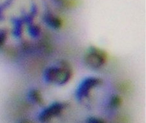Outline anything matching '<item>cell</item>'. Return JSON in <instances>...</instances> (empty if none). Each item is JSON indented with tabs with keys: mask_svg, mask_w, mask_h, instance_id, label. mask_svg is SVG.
<instances>
[{
	"mask_svg": "<svg viewBox=\"0 0 146 123\" xmlns=\"http://www.w3.org/2000/svg\"><path fill=\"white\" fill-rule=\"evenodd\" d=\"M71 70L67 62H61L60 66H53L45 72V79L50 83H56L63 85L71 78Z\"/></svg>",
	"mask_w": 146,
	"mask_h": 123,
	"instance_id": "1",
	"label": "cell"
},
{
	"mask_svg": "<svg viewBox=\"0 0 146 123\" xmlns=\"http://www.w3.org/2000/svg\"><path fill=\"white\" fill-rule=\"evenodd\" d=\"M107 54L105 52L92 47L85 56V62L92 68H100L105 63Z\"/></svg>",
	"mask_w": 146,
	"mask_h": 123,
	"instance_id": "2",
	"label": "cell"
},
{
	"mask_svg": "<svg viewBox=\"0 0 146 123\" xmlns=\"http://www.w3.org/2000/svg\"><path fill=\"white\" fill-rule=\"evenodd\" d=\"M102 83L100 79L97 78H89L85 79L80 84L76 91V97L78 99H82L87 97L89 95L91 89Z\"/></svg>",
	"mask_w": 146,
	"mask_h": 123,
	"instance_id": "3",
	"label": "cell"
},
{
	"mask_svg": "<svg viewBox=\"0 0 146 123\" xmlns=\"http://www.w3.org/2000/svg\"><path fill=\"white\" fill-rule=\"evenodd\" d=\"M121 99L118 95H113L111 99L110 105L112 108H117L121 105Z\"/></svg>",
	"mask_w": 146,
	"mask_h": 123,
	"instance_id": "4",
	"label": "cell"
}]
</instances>
